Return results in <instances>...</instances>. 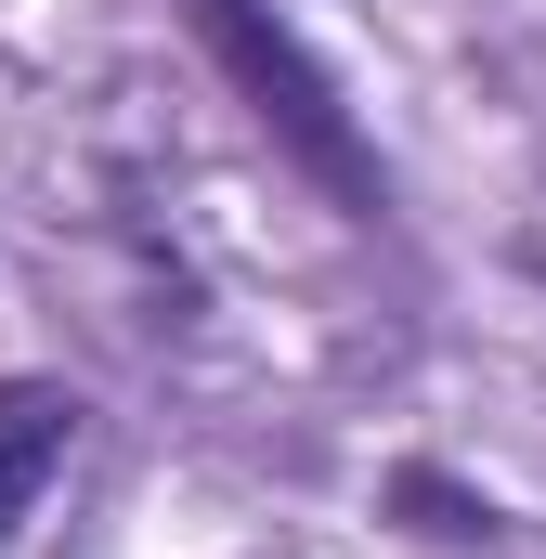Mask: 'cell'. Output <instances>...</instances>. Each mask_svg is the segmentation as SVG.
Listing matches in <instances>:
<instances>
[{
  "mask_svg": "<svg viewBox=\"0 0 546 559\" xmlns=\"http://www.w3.org/2000/svg\"><path fill=\"white\" fill-rule=\"evenodd\" d=\"M195 39L222 52V79L261 105V131L352 209V222H378V156H365V131H352V105H339V79L273 26V0H195Z\"/></svg>",
  "mask_w": 546,
  "mask_h": 559,
  "instance_id": "1",
  "label": "cell"
},
{
  "mask_svg": "<svg viewBox=\"0 0 546 559\" xmlns=\"http://www.w3.org/2000/svg\"><path fill=\"white\" fill-rule=\"evenodd\" d=\"M66 442H79V391H52V378H0V534L39 508V481L66 468Z\"/></svg>",
  "mask_w": 546,
  "mask_h": 559,
  "instance_id": "2",
  "label": "cell"
},
{
  "mask_svg": "<svg viewBox=\"0 0 546 559\" xmlns=\"http://www.w3.org/2000/svg\"><path fill=\"white\" fill-rule=\"evenodd\" d=\"M391 508H404L416 534H442V547H482V534H495V508H482V495H455L442 468H404V481H391Z\"/></svg>",
  "mask_w": 546,
  "mask_h": 559,
  "instance_id": "3",
  "label": "cell"
}]
</instances>
